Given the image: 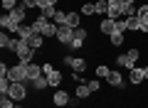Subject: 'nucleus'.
Masks as SVG:
<instances>
[{"instance_id":"nucleus-1","label":"nucleus","mask_w":148,"mask_h":108,"mask_svg":"<svg viewBox=\"0 0 148 108\" xmlns=\"http://www.w3.org/2000/svg\"><path fill=\"white\" fill-rule=\"evenodd\" d=\"M32 25V30L37 32V35H42L45 39H49V37H57V30H59V25L54 20H47V17H42V15H37L35 20L30 22Z\"/></svg>"},{"instance_id":"nucleus-2","label":"nucleus","mask_w":148,"mask_h":108,"mask_svg":"<svg viewBox=\"0 0 148 108\" xmlns=\"http://www.w3.org/2000/svg\"><path fill=\"white\" fill-rule=\"evenodd\" d=\"M138 57H141V49L138 47H131V49H126L123 54H119L116 57V64H119V69H133V67H138Z\"/></svg>"},{"instance_id":"nucleus-3","label":"nucleus","mask_w":148,"mask_h":108,"mask_svg":"<svg viewBox=\"0 0 148 108\" xmlns=\"http://www.w3.org/2000/svg\"><path fill=\"white\" fill-rule=\"evenodd\" d=\"M17 57V62L20 64H30L32 62V57H35V49L30 47V42H25V39H20L17 42V47H15V52H12Z\"/></svg>"},{"instance_id":"nucleus-4","label":"nucleus","mask_w":148,"mask_h":108,"mask_svg":"<svg viewBox=\"0 0 148 108\" xmlns=\"http://www.w3.org/2000/svg\"><path fill=\"white\" fill-rule=\"evenodd\" d=\"M62 62L67 64L72 71H86V59L84 57H72V54H62Z\"/></svg>"},{"instance_id":"nucleus-5","label":"nucleus","mask_w":148,"mask_h":108,"mask_svg":"<svg viewBox=\"0 0 148 108\" xmlns=\"http://www.w3.org/2000/svg\"><path fill=\"white\" fill-rule=\"evenodd\" d=\"M86 37H89V30H84V27H77V30H74V39H72V44H69L67 49H72V52H77V49H84V44H86Z\"/></svg>"},{"instance_id":"nucleus-6","label":"nucleus","mask_w":148,"mask_h":108,"mask_svg":"<svg viewBox=\"0 0 148 108\" xmlns=\"http://www.w3.org/2000/svg\"><path fill=\"white\" fill-rule=\"evenodd\" d=\"M54 39H57L62 47H69V44H72V39H74V30H72V27H67V25H59Z\"/></svg>"},{"instance_id":"nucleus-7","label":"nucleus","mask_w":148,"mask_h":108,"mask_svg":"<svg viewBox=\"0 0 148 108\" xmlns=\"http://www.w3.org/2000/svg\"><path fill=\"white\" fill-rule=\"evenodd\" d=\"M123 7H126V0H109V15H106V17H111V20H121Z\"/></svg>"},{"instance_id":"nucleus-8","label":"nucleus","mask_w":148,"mask_h":108,"mask_svg":"<svg viewBox=\"0 0 148 108\" xmlns=\"http://www.w3.org/2000/svg\"><path fill=\"white\" fill-rule=\"evenodd\" d=\"M8 79L10 81H27V71H25V64H12L10 71H8Z\"/></svg>"},{"instance_id":"nucleus-9","label":"nucleus","mask_w":148,"mask_h":108,"mask_svg":"<svg viewBox=\"0 0 148 108\" xmlns=\"http://www.w3.org/2000/svg\"><path fill=\"white\" fill-rule=\"evenodd\" d=\"M52 103L57 108H64V106H69L72 103V96H69L64 88H54V93H52Z\"/></svg>"},{"instance_id":"nucleus-10","label":"nucleus","mask_w":148,"mask_h":108,"mask_svg":"<svg viewBox=\"0 0 148 108\" xmlns=\"http://www.w3.org/2000/svg\"><path fill=\"white\" fill-rule=\"evenodd\" d=\"M106 84L111 88H123V71L121 69H111V74L106 76Z\"/></svg>"},{"instance_id":"nucleus-11","label":"nucleus","mask_w":148,"mask_h":108,"mask_svg":"<svg viewBox=\"0 0 148 108\" xmlns=\"http://www.w3.org/2000/svg\"><path fill=\"white\" fill-rule=\"evenodd\" d=\"M143 81H146V76H143V67L128 69V84H131V86H141Z\"/></svg>"},{"instance_id":"nucleus-12","label":"nucleus","mask_w":148,"mask_h":108,"mask_svg":"<svg viewBox=\"0 0 148 108\" xmlns=\"http://www.w3.org/2000/svg\"><path fill=\"white\" fill-rule=\"evenodd\" d=\"M25 71H27V81H35V79L45 76V71H42V64H35V62L25 64Z\"/></svg>"},{"instance_id":"nucleus-13","label":"nucleus","mask_w":148,"mask_h":108,"mask_svg":"<svg viewBox=\"0 0 148 108\" xmlns=\"http://www.w3.org/2000/svg\"><path fill=\"white\" fill-rule=\"evenodd\" d=\"M99 32L104 37H111L114 32H116V20H111V17H104V20L99 22Z\"/></svg>"},{"instance_id":"nucleus-14","label":"nucleus","mask_w":148,"mask_h":108,"mask_svg":"<svg viewBox=\"0 0 148 108\" xmlns=\"http://www.w3.org/2000/svg\"><path fill=\"white\" fill-rule=\"evenodd\" d=\"M8 15H10V20L15 22V25H22V20H25V17H27V7H25V5H22V3H20V5H17L15 10H10V12H8Z\"/></svg>"},{"instance_id":"nucleus-15","label":"nucleus","mask_w":148,"mask_h":108,"mask_svg":"<svg viewBox=\"0 0 148 108\" xmlns=\"http://www.w3.org/2000/svg\"><path fill=\"white\" fill-rule=\"evenodd\" d=\"M64 25L72 27V30H77V27H82V15L74 10H67V20H64Z\"/></svg>"},{"instance_id":"nucleus-16","label":"nucleus","mask_w":148,"mask_h":108,"mask_svg":"<svg viewBox=\"0 0 148 108\" xmlns=\"http://www.w3.org/2000/svg\"><path fill=\"white\" fill-rule=\"evenodd\" d=\"M17 42H20V39H12V37L8 35L5 30H3V35H0V47H3V49H10V52H15Z\"/></svg>"},{"instance_id":"nucleus-17","label":"nucleus","mask_w":148,"mask_h":108,"mask_svg":"<svg viewBox=\"0 0 148 108\" xmlns=\"http://www.w3.org/2000/svg\"><path fill=\"white\" fill-rule=\"evenodd\" d=\"M62 71H57V69H54L52 74H47V84H49V88H59L62 86Z\"/></svg>"},{"instance_id":"nucleus-18","label":"nucleus","mask_w":148,"mask_h":108,"mask_svg":"<svg viewBox=\"0 0 148 108\" xmlns=\"http://www.w3.org/2000/svg\"><path fill=\"white\" fill-rule=\"evenodd\" d=\"M30 88H32L35 93H40V91H45V88H49L47 76H40V79H35V81H30Z\"/></svg>"},{"instance_id":"nucleus-19","label":"nucleus","mask_w":148,"mask_h":108,"mask_svg":"<svg viewBox=\"0 0 148 108\" xmlns=\"http://www.w3.org/2000/svg\"><path fill=\"white\" fill-rule=\"evenodd\" d=\"M74 96L79 98V101H86V98L91 96V91H89V86H86V84H77V91H74Z\"/></svg>"},{"instance_id":"nucleus-20","label":"nucleus","mask_w":148,"mask_h":108,"mask_svg":"<svg viewBox=\"0 0 148 108\" xmlns=\"http://www.w3.org/2000/svg\"><path fill=\"white\" fill-rule=\"evenodd\" d=\"M35 35V30H32V25H20V30H17V39H30V37Z\"/></svg>"},{"instance_id":"nucleus-21","label":"nucleus","mask_w":148,"mask_h":108,"mask_svg":"<svg viewBox=\"0 0 148 108\" xmlns=\"http://www.w3.org/2000/svg\"><path fill=\"white\" fill-rule=\"evenodd\" d=\"M123 42H126V35H123V32H114V35L109 37L111 47H123Z\"/></svg>"},{"instance_id":"nucleus-22","label":"nucleus","mask_w":148,"mask_h":108,"mask_svg":"<svg viewBox=\"0 0 148 108\" xmlns=\"http://www.w3.org/2000/svg\"><path fill=\"white\" fill-rule=\"evenodd\" d=\"M27 42H30V47H32V49H42V47H45V37L42 35H37V32H35V35H32L30 37V39H27Z\"/></svg>"},{"instance_id":"nucleus-23","label":"nucleus","mask_w":148,"mask_h":108,"mask_svg":"<svg viewBox=\"0 0 148 108\" xmlns=\"http://www.w3.org/2000/svg\"><path fill=\"white\" fill-rule=\"evenodd\" d=\"M57 5H45V7H40V15L42 17H47V20H54V15H57Z\"/></svg>"},{"instance_id":"nucleus-24","label":"nucleus","mask_w":148,"mask_h":108,"mask_svg":"<svg viewBox=\"0 0 148 108\" xmlns=\"http://www.w3.org/2000/svg\"><path fill=\"white\" fill-rule=\"evenodd\" d=\"M79 15H84V17L96 15V7H94V3H82V7H79Z\"/></svg>"},{"instance_id":"nucleus-25","label":"nucleus","mask_w":148,"mask_h":108,"mask_svg":"<svg viewBox=\"0 0 148 108\" xmlns=\"http://www.w3.org/2000/svg\"><path fill=\"white\" fill-rule=\"evenodd\" d=\"M94 7H96V15H109V0H96L94 3Z\"/></svg>"},{"instance_id":"nucleus-26","label":"nucleus","mask_w":148,"mask_h":108,"mask_svg":"<svg viewBox=\"0 0 148 108\" xmlns=\"http://www.w3.org/2000/svg\"><path fill=\"white\" fill-rule=\"evenodd\" d=\"M94 74H96V79H104V81H106V76L111 74V69L106 67V64H99V67L94 69Z\"/></svg>"},{"instance_id":"nucleus-27","label":"nucleus","mask_w":148,"mask_h":108,"mask_svg":"<svg viewBox=\"0 0 148 108\" xmlns=\"http://www.w3.org/2000/svg\"><path fill=\"white\" fill-rule=\"evenodd\" d=\"M0 108H15V101L8 93H0Z\"/></svg>"},{"instance_id":"nucleus-28","label":"nucleus","mask_w":148,"mask_h":108,"mask_svg":"<svg viewBox=\"0 0 148 108\" xmlns=\"http://www.w3.org/2000/svg\"><path fill=\"white\" fill-rule=\"evenodd\" d=\"M86 86H89L91 93H99L101 91V79H91V81H86Z\"/></svg>"},{"instance_id":"nucleus-29","label":"nucleus","mask_w":148,"mask_h":108,"mask_svg":"<svg viewBox=\"0 0 148 108\" xmlns=\"http://www.w3.org/2000/svg\"><path fill=\"white\" fill-rule=\"evenodd\" d=\"M138 20H146L148 22V3H141V5H138Z\"/></svg>"},{"instance_id":"nucleus-30","label":"nucleus","mask_w":148,"mask_h":108,"mask_svg":"<svg viewBox=\"0 0 148 108\" xmlns=\"http://www.w3.org/2000/svg\"><path fill=\"white\" fill-rule=\"evenodd\" d=\"M126 25H128V32H138V15L126 17Z\"/></svg>"},{"instance_id":"nucleus-31","label":"nucleus","mask_w":148,"mask_h":108,"mask_svg":"<svg viewBox=\"0 0 148 108\" xmlns=\"http://www.w3.org/2000/svg\"><path fill=\"white\" fill-rule=\"evenodd\" d=\"M17 5H20V0H3V10H5V12H10V10H15Z\"/></svg>"},{"instance_id":"nucleus-32","label":"nucleus","mask_w":148,"mask_h":108,"mask_svg":"<svg viewBox=\"0 0 148 108\" xmlns=\"http://www.w3.org/2000/svg\"><path fill=\"white\" fill-rule=\"evenodd\" d=\"M27 10H40V0H20Z\"/></svg>"},{"instance_id":"nucleus-33","label":"nucleus","mask_w":148,"mask_h":108,"mask_svg":"<svg viewBox=\"0 0 148 108\" xmlns=\"http://www.w3.org/2000/svg\"><path fill=\"white\" fill-rule=\"evenodd\" d=\"M138 12V5H126L123 7V17H133Z\"/></svg>"},{"instance_id":"nucleus-34","label":"nucleus","mask_w":148,"mask_h":108,"mask_svg":"<svg viewBox=\"0 0 148 108\" xmlns=\"http://www.w3.org/2000/svg\"><path fill=\"white\" fill-rule=\"evenodd\" d=\"M116 32H123V35H126V32H128V25H126V17H121V20H116Z\"/></svg>"},{"instance_id":"nucleus-35","label":"nucleus","mask_w":148,"mask_h":108,"mask_svg":"<svg viewBox=\"0 0 148 108\" xmlns=\"http://www.w3.org/2000/svg\"><path fill=\"white\" fill-rule=\"evenodd\" d=\"M64 20H67V12H64V10H59L57 15H54V22H57V25H64Z\"/></svg>"},{"instance_id":"nucleus-36","label":"nucleus","mask_w":148,"mask_h":108,"mask_svg":"<svg viewBox=\"0 0 148 108\" xmlns=\"http://www.w3.org/2000/svg\"><path fill=\"white\" fill-rule=\"evenodd\" d=\"M42 71H45V76L52 74V71H54V64H52V62H45V64H42Z\"/></svg>"},{"instance_id":"nucleus-37","label":"nucleus","mask_w":148,"mask_h":108,"mask_svg":"<svg viewBox=\"0 0 148 108\" xmlns=\"http://www.w3.org/2000/svg\"><path fill=\"white\" fill-rule=\"evenodd\" d=\"M59 0H40V7H45V5H57Z\"/></svg>"},{"instance_id":"nucleus-38","label":"nucleus","mask_w":148,"mask_h":108,"mask_svg":"<svg viewBox=\"0 0 148 108\" xmlns=\"http://www.w3.org/2000/svg\"><path fill=\"white\" fill-rule=\"evenodd\" d=\"M77 101H79V98H77ZM77 101H72V103H69V108H79V103H77Z\"/></svg>"},{"instance_id":"nucleus-39","label":"nucleus","mask_w":148,"mask_h":108,"mask_svg":"<svg viewBox=\"0 0 148 108\" xmlns=\"http://www.w3.org/2000/svg\"><path fill=\"white\" fill-rule=\"evenodd\" d=\"M143 76H146V81H148V64L143 67Z\"/></svg>"},{"instance_id":"nucleus-40","label":"nucleus","mask_w":148,"mask_h":108,"mask_svg":"<svg viewBox=\"0 0 148 108\" xmlns=\"http://www.w3.org/2000/svg\"><path fill=\"white\" fill-rule=\"evenodd\" d=\"M136 3H138V0H126V5H136Z\"/></svg>"},{"instance_id":"nucleus-41","label":"nucleus","mask_w":148,"mask_h":108,"mask_svg":"<svg viewBox=\"0 0 148 108\" xmlns=\"http://www.w3.org/2000/svg\"><path fill=\"white\" fill-rule=\"evenodd\" d=\"M15 108H25V106H15Z\"/></svg>"}]
</instances>
